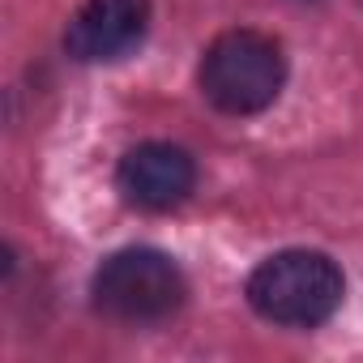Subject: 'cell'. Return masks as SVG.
<instances>
[{"mask_svg":"<svg viewBox=\"0 0 363 363\" xmlns=\"http://www.w3.org/2000/svg\"><path fill=\"white\" fill-rule=\"evenodd\" d=\"M342 295H346L342 269L333 265V257H325L316 248L274 252L248 278V303L265 320L295 325V329H312V325L329 320L342 308Z\"/></svg>","mask_w":363,"mask_h":363,"instance_id":"1","label":"cell"},{"mask_svg":"<svg viewBox=\"0 0 363 363\" xmlns=\"http://www.w3.org/2000/svg\"><path fill=\"white\" fill-rule=\"evenodd\" d=\"M201 94L227 116L265 111L286 82L282 48L261 30H227L201 56Z\"/></svg>","mask_w":363,"mask_h":363,"instance_id":"2","label":"cell"},{"mask_svg":"<svg viewBox=\"0 0 363 363\" xmlns=\"http://www.w3.org/2000/svg\"><path fill=\"white\" fill-rule=\"evenodd\" d=\"M189 282L167 252L154 248H124L107 257L94 274V308L111 320L150 325L184 308Z\"/></svg>","mask_w":363,"mask_h":363,"instance_id":"3","label":"cell"},{"mask_svg":"<svg viewBox=\"0 0 363 363\" xmlns=\"http://www.w3.org/2000/svg\"><path fill=\"white\" fill-rule=\"evenodd\" d=\"M150 26V0H86L65 30V48L82 65L128 56Z\"/></svg>","mask_w":363,"mask_h":363,"instance_id":"4","label":"cell"},{"mask_svg":"<svg viewBox=\"0 0 363 363\" xmlns=\"http://www.w3.org/2000/svg\"><path fill=\"white\" fill-rule=\"evenodd\" d=\"M116 184L141 210H175L179 201H189L197 184V167L189 150L167 145V141H145L120 158Z\"/></svg>","mask_w":363,"mask_h":363,"instance_id":"5","label":"cell"}]
</instances>
